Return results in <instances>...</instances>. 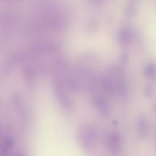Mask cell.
<instances>
[{
    "label": "cell",
    "mask_w": 156,
    "mask_h": 156,
    "mask_svg": "<svg viewBox=\"0 0 156 156\" xmlns=\"http://www.w3.org/2000/svg\"><path fill=\"white\" fill-rule=\"evenodd\" d=\"M79 142L82 149L87 151H91L96 143L94 131L90 127L82 129L79 133Z\"/></svg>",
    "instance_id": "obj_1"
},
{
    "label": "cell",
    "mask_w": 156,
    "mask_h": 156,
    "mask_svg": "<svg viewBox=\"0 0 156 156\" xmlns=\"http://www.w3.org/2000/svg\"><path fill=\"white\" fill-rule=\"evenodd\" d=\"M107 149L108 152L114 156H118L121 154L123 144L122 138L117 133L111 134L107 140Z\"/></svg>",
    "instance_id": "obj_2"
},
{
    "label": "cell",
    "mask_w": 156,
    "mask_h": 156,
    "mask_svg": "<svg viewBox=\"0 0 156 156\" xmlns=\"http://www.w3.org/2000/svg\"><path fill=\"white\" fill-rule=\"evenodd\" d=\"M136 132L138 136L141 138H145L149 132V122L146 115L144 113L140 114L136 121Z\"/></svg>",
    "instance_id": "obj_3"
},
{
    "label": "cell",
    "mask_w": 156,
    "mask_h": 156,
    "mask_svg": "<svg viewBox=\"0 0 156 156\" xmlns=\"http://www.w3.org/2000/svg\"><path fill=\"white\" fill-rule=\"evenodd\" d=\"M143 73L145 77L156 81V62L153 60L147 62L143 66Z\"/></svg>",
    "instance_id": "obj_4"
},
{
    "label": "cell",
    "mask_w": 156,
    "mask_h": 156,
    "mask_svg": "<svg viewBox=\"0 0 156 156\" xmlns=\"http://www.w3.org/2000/svg\"><path fill=\"white\" fill-rule=\"evenodd\" d=\"M144 94L146 98H151L155 93V88L152 84L147 83L144 87Z\"/></svg>",
    "instance_id": "obj_5"
},
{
    "label": "cell",
    "mask_w": 156,
    "mask_h": 156,
    "mask_svg": "<svg viewBox=\"0 0 156 156\" xmlns=\"http://www.w3.org/2000/svg\"><path fill=\"white\" fill-rule=\"evenodd\" d=\"M152 110L154 113L156 115V101H155L152 105Z\"/></svg>",
    "instance_id": "obj_6"
},
{
    "label": "cell",
    "mask_w": 156,
    "mask_h": 156,
    "mask_svg": "<svg viewBox=\"0 0 156 156\" xmlns=\"http://www.w3.org/2000/svg\"><path fill=\"white\" fill-rule=\"evenodd\" d=\"M154 149H155V153L156 154V142H155V147H154Z\"/></svg>",
    "instance_id": "obj_7"
}]
</instances>
